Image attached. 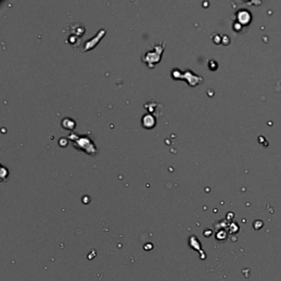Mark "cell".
<instances>
[{
    "label": "cell",
    "mask_w": 281,
    "mask_h": 281,
    "mask_svg": "<svg viewBox=\"0 0 281 281\" xmlns=\"http://www.w3.org/2000/svg\"><path fill=\"white\" fill-rule=\"evenodd\" d=\"M154 124H155V120L152 115H146L143 118V124L146 128H151L153 126Z\"/></svg>",
    "instance_id": "6da1fadb"
}]
</instances>
